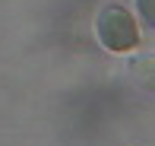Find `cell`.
Instances as JSON below:
<instances>
[{
	"instance_id": "1",
	"label": "cell",
	"mask_w": 155,
	"mask_h": 146,
	"mask_svg": "<svg viewBox=\"0 0 155 146\" xmlns=\"http://www.w3.org/2000/svg\"><path fill=\"white\" fill-rule=\"evenodd\" d=\"M95 35L108 51L124 54V51H133L139 45V25H136L130 10H124L117 3H108L95 19Z\"/></svg>"
}]
</instances>
